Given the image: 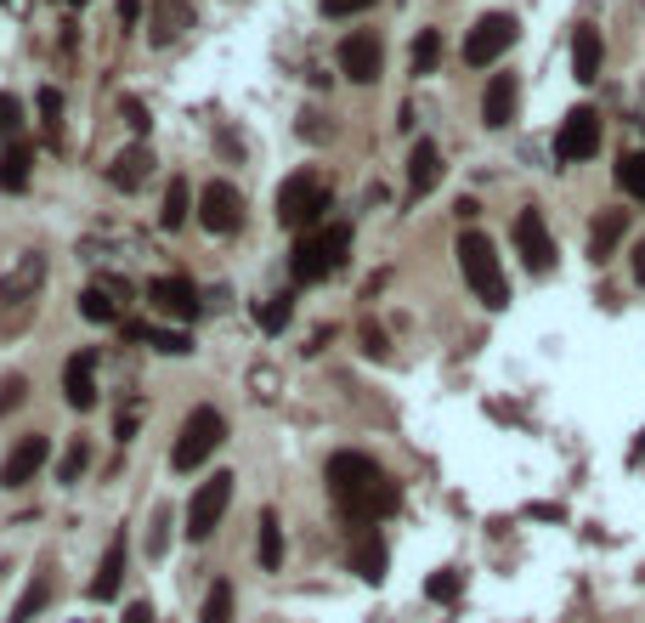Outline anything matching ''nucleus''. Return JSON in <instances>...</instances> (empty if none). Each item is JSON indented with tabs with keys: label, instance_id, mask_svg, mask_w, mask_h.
<instances>
[{
	"label": "nucleus",
	"instance_id": "f257e3e1",
	"mask_svg": "<svg viewBox=\"0 0 645 623\" xmlns=\"http://www.w3.org/2000/svg\"><path fill=\"white\" fill-rule=\"evenodd\" d=\"M329 494H334V505L352 516V521H379V516H391L396 510V482L368 459V454H334L329 459Z\"/></svg>",
	"mask_w": 645,
	"mask_h": 623
},
{
	"label": "nucleus",
	"instance_id": "f03ea898",
	"mask_svg": "<svg viewBox=\"0 0 645 623\" xmlns=\"http://www.w3.org/2000/svg\"><path fill=\"white\" fill-rule=\"evenodd\" d=\"M345 256H352V227L323 221V227L301 232V245H294V256H289V272H294V283H318V278L340 272Z\"/></svg>",
	"mask_w": 645,
	"mask_h": 623
},
{
	"label": "nucleus",
	"instance_id": "7ed1b4c3",
	"mask_svg": "<svg viewBox=\"0 0 645 623\" xmlns=\"http://www.w3.org/2000/svg\"><path fill=\"white\" fill-rule=\"evenodd\" d=\"M459 267H465V283L476 290V301H481L487 312H504V307H510V283H504L499 250H492L487 232H465V238H459Z\"/></svg>",
	"mask_w": 645,
	"mask_h": 623
},
{
	"label": "nucleus",
	"instance_id": "20e7f679",
	"mask_svg": "<svg viewBox=\"0 0 645 623\" xmlns=\"http://www.w3.org/2000/svg\"><path fill=\"white\" fill-rule=\"evenodd\" d=\"M221 443H227V414H221V408H210V403H198V408L181 419V430H176L170 470H176V476H193V470L205 465Z\"/></svg>",
	"mask_w": 645,
	"mask_h": 623
},
{
	"label": "nucleus",
	"instance_id": "39448f33",
	"mask_svg": "<svg viewBox=\"0 0 645 623\" xmlns=\"http://www.w3.org/2000/svg\"><path fill=\"white\" fill-rule=\"evenodd\" d=\"M40 283H45V256H23L7 278H0V341H12V334L29 329Z\"/></svg>",
	"mask_w": 645,
	"mask_h": 623
},
{
	"label": "nucleus",
	"instance_id": "423d86ee",
	"mask_svg": "<svg viewBox=\"0 0 645 623\" xmlns=\"http://www.w3.org/2000/svg\"><path fill=\"white\" fill-rule=\"evenodd\" d=\"M323 216H329V187H323L318 176L301 170V176H289V181L278 187V221H283V227H306V232H312Z\"/></svg>",
	"mask_w": 645,
	"mask_h": 623
},
{
	"label": "nucleus",
	"instance_id": "0eeeda50",
	"mask_svg": "<svg viewBox=\"0 0 645 623\" xmlns=\"http://www.w3.org/2000/svg\"><path fill=\"white\" fill-rule=\"evenodd\" d=\"M516 18L510 12H487V18H476V29L465 34V63L470 69H492V63H499L504 52H510V45H516Z\"/></svg>",
	"mask_w": 645,
	"mask_h": 623
},
{
	"label": "nucleus",
	"instance_id": "6e6552de",
	"mask_svg": "<svg viewBox=\"0 0 645 623\" xmlns=\"http://www.w3.org/2000/svg\"><path fill=\"white\" fill-rule=\"evenodd\" d=\"M227 505H232V470H216L210 482L193 494V510H187V539H193V544H205V539L216 533V527H221Z\"/></svg>",
	"mask_w": 645,
	"mask_h": 623
},
{
	"label": "nucleus",
	"instance_id": "1a4fd4ad",
	"mask_svg": "<svg viewBox=\"0 0 645 623\" xmlns=\"http://www.w3.org/2000/svg\"><path fill=\"white\" fill-rule=\"evenodd\" d=\"M340 74L352 80V85H374L385 74V40L374 29H357V34H345L340 40Z\"/></svg>",
	"mask_w": 645,
	"mask_h": 623
},
{
	"label": "nucleus",
	"instance_id": "9d476101",
	"mask_svg": "<svg viewBox=\"0 0 645 623\" xmlns=\"http://www.w3.org/2000/svg\"><path fill=\"white\" fill-rule=\"evenodd\" d=\"M594 154H601V114H594V108H572L561 120V131H555V159L561 165H583Z\"/></svg>",
	"mask_w": 645,
	"mask_h": 623
},
{
	"label": "nucleus",
	"instance_id": "9b49d317",
	"mask_svg": "<svg viewBox=\"0 0 645 623\" xmlns=\"http://www.w3.org/2000/svg\"><path fill=\"white\" fill-rule=\"evenodd\" d=\"M198 227L216 232V238H227V232L243 227V194L232 181H210L205 194H198Z\"/></svg>",
	"mask_w": 645,
	"mask_h": 623
},
{
	"label": "nucleus",
	"instance_id": "f8f14e48",
	"mask_svg": "<svg viewBox=\"0 0 645 623\" xmlns=\"http://www.w3.org/2000/svg\"><path fill=\"white\" fill-rule=\"evenodd\" d=\"M516 250H521L527 272H538V278L555 267V238H550V227H543L538 210H521L516 216Z\"/></svg>",
	"mask_w": 645,
	"mask_h": 623
},
{
	"label": "nucleus",
	"instance_id": "ddd939ff",
	"mask_svg": "<svg viewBox=\"0 0 645 623\" xmlns=\"http://www.w3.org/2000/svg\"><path fill=\"white\" fill-rule=\"evenodd\" d=\"M45 459H52V437H40V430H34V437H23L7 454V465H0V488H29Z\"/></svg>",
	"mask_w": 645,
	"mask_h": 623
},
{
	"label": "nucleus",
	"instance_id": "4468645a",
	"mask_svg": "<svg viewBox=\"0 0 645 623\" xmlns=\"http://www.w3.org/2000/svg\"><path fill=\"white\" fill-rule=\"evenodd\" d=\"M147 301H154L159 312H170V318H181V323H193L198 312H205V301H198V290L187 278H154L147 283Z\"/></svg>",
	"mask_w": 645,
	"mask_h": 623
},
{
	"label": "nucleus",
	"instance_id": "2eb2a0df",
	"mask_svg": "<svg viewBox=\"0 0 645 623\" xmlns=\"http://www.w3.org/2000/svg\"><path fill=\"white\" fill-rule=\"evenodd\" d=\"M516 103H521V80L516 74H492L487 80V97H481V125L487 131H504L516 120Z\"/></svg>",
	"mask_w": 645,
	"mask_h": 623
},
{
	"label": "nucleus",
	"instance_id": "dca6fc26",
	"mask_svg": "<svg viewBox=\"0 0 645 623\" xmlns=\"http://www.w3.org/2000/svg\"><path fill=\"white\" fill-rule=\"evenodd\" d=\"M96 352H74L69 357V368H63V403L74 408V414H91L96 408Z\"/></svg>",
	"mask_w": 645,
	"mask_h": 623
},
{
	"label": "nucleus",
	"instance_id": "f3484780",
	"mask_svg": "<svg viewBox=\"0 0 645 623\" xmlns=\"http://www.w3.org/2000/svg\"><path fill=\"white\" fill-rule=\"evenodd\" d=\"M193 29V0H154V18H147V40L170 45Z\"/></svg>",
	"mask_w": 645,
	"mask_h": 623
},
{
	"label": "nucleus",
	"instance_id": "a211bd4d",
	"mask_svg": "<svg viewBox=\"0 0 645 623\" xmlns=\"http://www.w3.org/2000/svg\"><path fill=\"white\" fill-rule=\"evenodd\" d=\"M601 58H606L601 29H594V23H578V29H572V74H578L583 85H594V80H601Z\"/></svg>",
	"mask_w": 645,
	"mask_h": 623
},
{
	"label": "nucleus",
	"instance_id": "6ab92c4d",
	"mask_svg": "<svg viewBox=\"0 0 645 623\" xmlns=\"http://www.w3.org/2000/svg\"><path fill=\"white\" fill-rule=\"evenodd\" d=\"M441 176V154H436V142H414V154H408V205H419L430 187Z\"/></svg>",
	"mask_w": 645,
	"mask_h": 623
},
{
	"label": "nucleus",
	"instance_id": "aec40b11",
	"mask_svg": "<svg viewBox=\"0 0 645 623\" xmlns=\"http://www.w3.org/2000/svg\"><path fill=\"white\" fill-rule=\"evenodd\" d=\"M352 572H357L363 584H379L385 579V533L363 527V533L352 539Z\"/></svg>",
	"mask_w": 645,
	"mask_h": 623
},
{
	"label": "nucleus",
	"instance_id": "412c9836",
	"mask_svg": "<svg viewBox=\"0 0 645 623\" xmlns=\"http://www.w3.org/2000/svg\"><path fill=\"white\" fill-rule=\"evenodd\" d=\"M29 176H34V148L18 136V142H7V148H0V187H7V194H23Z\"/></svg>",
	"mask_w": 645,
	"mask_h": 623
},
{
	"label": "nucleus",
	"instance_id": "4be33fe9",
	"mask_svg": "<svg viewBox=\"0 0 645 623\" xmlns=\"http://www.w3.org/2000/svg\"><path fill=\"white\" fill-rule=\"evenodd\" d=\"M623 232H628V210H601L594 216V232H589V256L612 261V250L623 245Z\"/></svg>",
	"mask_w": 645,
	"mask_h": 623
},
{
	"label": "nucleus",
	"instance_id": "5701e85b",
	"mask_svg": "<svg viewBox=\"0 0 645 623\" xmlns=\"http://www.w3.org/2000/svg\"><path fill=\"white\" fill-rule=\"evenodd\" d=\"M119 579H125V533L103 550V567H96V579H91V601H114Z\"/></svg>",
	"mask_w": 645,
	"mask_h": 623
},
{
	"label": "nucleus",
	"instance_id": "b1692460",
	"mask_svg": "<svg viewBox=\"0 0 645 623\" xmlns=\"http://www.w3.org/2000/svg\"><path fill=\"white\" fill-rule=\"evenodd\" d=\"M187 216H198V199H193L187 176H170L165 205H159V227H165V232H176V227H187Z\"/></svg>",
	"mask_w": 645,
	"mask_h": 623
},
{
	"label": "nucleus",
	"instance_id": "393cba45",
	"mask_svg": "<svg viewBox=\"0 0 645 623\" xmlns=\"http://www.w3.org/2000/svg\"><path fill=\"white\" fill-rule=\"evenodd\" d=\"M147 170H154V154H147V148H125V154L108 165V181L125 187V194H136V187L147 181Z\"/></svg>",
	"mask_w": 645,
	"mask_h": 623
},
{
	"label": "nucleus",
	"instance_id": "a878e982",
	"mask_svg": "<svg viewBox=\"0 0 645 623\" xmlns=\"http://www.w3.org/2000/svg\"><path fill=\"white\" fill-rule=\"evenodd\" d=\"M256 555H261V567H267V572H278V567H283V527H278V510H267V516H261Z\"/></svg>",
	"mask_w": 645,
	"mask_h": 623
},
{
	"label": "nucleus",
	"instance_id": "bb28decb",
	"mask_svg": "<svg viewBox=\"0 0 645 623\" xmlns=\"http://www.w3.org/2000/svg\"><path fill=\"white\" fill-rule=\"evenodd\" d=\"M131 334H136V341H154V352H170V357H187V352H193V334H181V329H147V323H131Z\"/></svg>",
	"mask_w": 645,
	"mask_h": 623
},
{
	"label": "nucleus",
	"instance_id": "cd10ccee",
	"mask_svg": "<svg viewBox=\"0 0 645 623\" xmlns=\"http://www.w3.org/2000/svg\"><path fill=\"white\" fill-rule=\"evenodd\" d=\"M45 601H52V579H45V572H40V579L23 590V601L12 606V617H7V623H29L34 612H45Z\"/></svg>",
	"mask_w": 645,
	"mask_h": 623
},
{
	"label": "nucleus",
	"instance_id": "c85d7f7f",
	"mask_svg": "<svg viewBox=\"0 0 645 623\" xmlns=\"http://www.w3.org/2000/svg\"><path fill=\"white\" fill-rule=\"evenodd\" d=\"M232 601H238V595H232V584H227V579H216V584H210V595H205V617H198V623H232Z\"/></svg>",
	"mask_w": 645,
	"mask_h": 623
},
{
	"label": "nucleus",
	"instance_id": "c756f323",
	"mask_svg": "<svg viewBox=\"0 0 645 623\" xmlns=\"http://www.w3.org/2000/svg\"><path fill=\"white\" fill-rule=\"evenodd\" d=\"M436 63H441V34L419 29L414 34V74H436Z\"/></svg>",
	"mask_w": 645,
	"mask_h": 623
},
{
	"label": "nucleus",
	"instance_id": "7c9ffc66",
	"mask_svg": "<svg viewBox=\"0 0 645 623\" xmlns=\"http://www.w3.org/2000/svg\"><path fill=\"white\" fill-rule=\"evenodd\" d=\"M617 187L628 199H645V154H623L617 159Z\"/></svg>",
	"mask_w": 645,
	"mask_h": 623
},
{
	"label": "nucleus",
	"instance_id": "2f4dec72",
	"mask_svg": "<svg viewBox=\"0 0 645 623\" xmlns=\"http://www.w3.org/2000/svg\"><path fill=\"white\" fill-rule=\"evenodd\" d=\"M80 318H85V323H114L119 307H114L108 290H85V295H80Z\"/></svg>",
	"mask_w": 645,
	"mask_h": 623
},
{
	"label": "nucleus",
	"instance_id": "473e14b6",
	"mask_svg": "<svg viewBox=\"0 0 645 623\" xmlns=\"http://www.w3.org/2000/svg\"><path fill=\"white\" fill-rule=\"evenodd\" d=\"M256 318H261V329H267V334H283V329H289V318H294V301H289V295H272L267 307H256Z\"/></svg>",
	"mask_w": 645,
	"mask_h": 623
},
{
	"label": "nucleus",
	"instance_id": "72a5a7b5",
	"mask_svg": "<svg viewBox=\"0 0 645 623\" xmlns=\"http://www.w3.org/2000/svg\"><path fill=\"white\" fill-rule=\"evenodd\" d=\"M459 584H465L459 567H441V572H430V579H425V595H430V601H454Z\"/></svg>",
	"mask_w": 645,
	"mask_h": 623
},
{
	"label": "nucleus",
	"instance_id": "f704fd0d",
	"mask_svg": "<svg viewBox=\"0 0 645 623\" xmlns=\"http://www.w3.org/2000/svg\"><path fill=\"white\" fill-rule=\"evenodd\" d=\"M18 131H23V103L12 91H0V142H18Z\"/></svg>",
	"mask_w": 645,
	"mask_h": 623
},
{
	"label": "nucleus",
	"instance_id": "c9c22d12",
	"mask_svg": "<svg viewBox=\"0 0 645 623\" xmlns=\"http://www.w3.org/2000/svg\"><path fill=\"white\" fill-rule=\"evenodd\" d=\"M23 397H29V380H23V374H7V380H0V414H18Z\"/></svg>",
	"mask_w": 645,
	"mask_h": 623
},
{
	"label": "nucleus",
	"instance_id": "e433bc0d",
	"mask_svg": "<svg viewBox=\"0 0 645 623\" xmlns=\"http://www.w3.org/2000/svg\"><path fill=\"white\" fill-rule=\"evenodd\" d=\"M85 465H91V448H85V443H74V448L63 454V465H58V482H80Z\"/></svg>",
	"mask_w": 645,
	"mask_h": 623
},
{
	"label": "nucleus",
	"instance_id": "4c0bfd02",
	"mask_svg": "<svg viewBox=\"0 0 645 623\" xmlns=\"http://www.w3.org/2000/svg\"><path fill=\"white\" fill-rule=\"evenodd\" d=\"M40 114H45V131H63V97H58V91H40Z\"/></svg>",
	"mask_w": 645,
	"mask_h": 623
},
{
	"label": "nucleus",
	"instance_id": "58836bf2",
	"mask_svg": "<svg viewBox=\"0 0 645 623\" xmlns=\"http://www.w3.org/2000/svg\"><path fill=\"white\" fill-rule=\"evenodd\" d=\"M374 0H323V12L329 18H357V12H368Z\"/></svg>",
	"mask_w": 645,
	"mask_h": 623
},
{
	"label": "nucleus",
	"instance_id": "ea45409f",
	"mask_svg": "<svg viewBox=\"0 0 645 623\" xmlns=\"http://www.w3.org/2000/svg\"><path fill=\"white\" fill-rule=\"evenodd\" d=\"M125 120H131V131H136V136H147V125H154V120H147V108H142L136 97H125Z\"/></svg>",
	"mask_w": 645,
	"mask_h": 623
},
{
	"label": "nucleus",
	"instance_id": "a19ab883",
	"mask_svg": "<svg viewBox=\"0 0 645 623\" xmlns=\"http://www.w3.org/2000/svg\"><path fill=\"white\" fill-rule=\"evenodd\" d=\"M363 352H368V357H385V352H391V346H385V329H374V323L363 329Z\"/></svg>",
	"mask_w": 645,
	"mask_h": 623
},
{
	"label": "nucleus",
	"instance_id": "79ce46f5",
	"mask_svg": "<svg viewBox=\"0 0 645 623\" xmlns=\"http://www.w3.org/2000/svg\"><path fill=\"white\" fill-rule=\"evenodd\" d=\"M119 623H159V617H154V606H147V601H131Z\"/></svg>",
	"mask_w": 645,
	"mask_h": 623
},
{
	"label": "nucleus",
	"instance_id": "37998d69",
	"mask_svg": "<svg viewBox=\"0 0 645 623\" xmlns=\"http://www.w3.org/2000/svg\"><path fill=\"white\" fill-rule=\"evenodd\" d=\"M142 18V0H119V29H131Z\"/></svg>",
	"mask_w": 645,
	"mask_h": 623
},
{
	"label": "nucleus",
	"instance_id": "c03bdc74",
	"mask_svg": "<svg viewBox=\"0 0 645 623\" xmlns=\"http://www.w3.org/2000/svg\"><path fill=\"white\" fill-rule=\"evenodd\" d=\"M634 283L645 290V245H634Z\"/></svg>",
	"mask_w": 645,
	"mask_h": 623
},
{
	"label": "nucleus",
	"instance_id": "a18cd8bd",
	"mask_svg": "<svg viewBox=\"0 0 645 623\" xmlns=\"http://www.w3.org/2000/svg\"><path fill=\"white\" fill-rule=\"evenodd\" d=\"M639 454H645V430H639Z\"/></svg>",
	"mask_w": 645,
	"mask_h": 623
},
{
	"label": "nucleus",
	"instance_id": "49530a36",
	"mask_svg": "<svg viewBox=\"0 0 645 623\" xmlns=\"http://www.w3.org/2000/svg\"><path fill=\"white\" fill-rule=\"evenodd\" d=\"M69 7H85V0H69Z\"/></svg>",
	"mask_w": 645,
	"mask_h": 623
}]
</instances>
